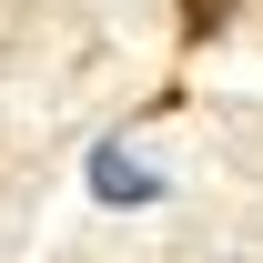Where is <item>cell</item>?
I'll return each mask as SVG.
<instances>
[{
  "mask_svg": "<svg viewBox=\"0 0 263 263\" xmlns=\"http://www.w3.org/2000/svg\"><path fill=\"white\" fill-rule=\"evenodd\" d=\"M91 202H162V182L132 162L122 142H101V152H91Z\"/></svg>",
  "mask_w": 263,
  "mask_h": 263,
  "instance_id": "cell-1",
  "label": "cell"
}]
</instances>
